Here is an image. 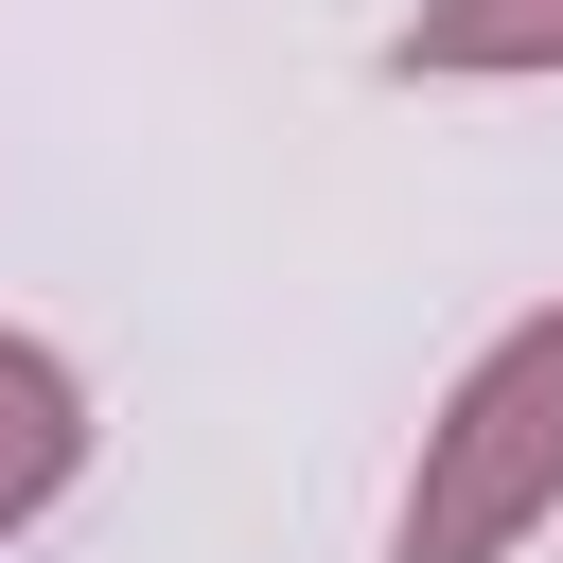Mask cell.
<instances>
[{"mask_svg": "<svg viewBox=\"0 0 563 563\" xmlns=\"http://www.w3.org/2000/svg\"><path fill=\"white\" fill-rule=\"evenodd\" d=\"M563 510V299L510 317L457 405L422 422V475H405V563H510L528 528Z\"/></svg>", "mask_w": 563, "mask_h": 563, "instance_id": "1", "label": "cell"}, {"mask_svg": "<svg viewBox=\"0 0 563 563\" xmlns=\"http://www.w3.org/2000/svg\"><path fill=\"white\" fill-rule=\"evenodd\" d=\"M70 457H88V387H70L35 334H0V528H18V510H53V493H70Z\"/></svg>", "mask_w": 563, "mask_h": 563, "instance_id": "2", "label": "cell"}, {"mask_svg": "<svg viewBox=\"0 0 563 563\" xmlns=\"http://www.w3.org/2000/svg\"><path fill=\"white\" fill-rule=\"evenodd\" d=\"M405 70H563V0H422Z\"/></svg>", "mask_w": 563, "mask_h": 563, "instance_id": "3", "label": "cell"}]
</instances>
